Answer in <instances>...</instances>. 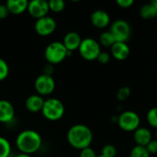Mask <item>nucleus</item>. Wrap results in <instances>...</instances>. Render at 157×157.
Returning <instances> with one entry per match:
<instances>
[{
  "label": "nucleus",
  "mask_w": 157,
  "mask_h": 157,
  "mask_svg": "<svg viewBox=\"0 0 157 157\" xmlns=\"http://www.w3.org/2000/svg\"><path fill=\"white\" fill-rule=\"evenodd\" d=\"M68 144L76 150H83L90 147L93 142V132L91 129L85 124H75L67 132Z\"/></svg>",
  "instance_id": "1"
},
{
  "label": "nucleus",
  "mask_w": 157,
  "mask_h": 157,
  "mask_svg": "<svg viewBox=\"0 0 157 157\" xmlns=\"http://www.w3.org/2000/svg\"><path fill=\"white\" fill-rule=\"evenodd\" d=\"M98 62L102 63V64H106L110 61V54L107 52H102L99 53V55L98 56Z\"/></svg>",
  "instance_id": "28"
},
{
  "label": "nucleus",
  "mask_w": 157,
  "mask_h": 157,
  "mask_svg": "<svg viewBox=\"0 0 157 157\" xmlns=\"http://www.w3.org/2000/svg\"><path fill=\"white\" fill-rule=\"evenodd\" d=\"M29 1L27 0H7L6 6L9 11V14L20 15L28 9Z\"/></svg>",
  "instance_id": "17"
},
{
  "label": "nucleus",
  "mask_w": 157,
  "mask_h": 157,
  "mask_svg": "<svg viewBox=\"0 0 157 157\" xmlns=\"http://www.w3.org/2000/svg\"><path fill=\"white\" fill-rule=\"evenodd\" d=\"M15 157H32L31 155H25V154H18Z\"/></svg>",
  "instance_id": "33"
},
{
  "label": "nucleus",
  "mask_w": 157,
  "mask_h": 157,
  "mask_svg": "<svg viewBox=\"0 0 157 157\" xmlns=\"http://www.w3.org/2000/svg\"><path fill=\"white\" fill-rule=\"evenodd\" d=\"M55 80L52 75H47L44 74L40 75L34 81V89L38 95L41 97H47L53 93L55 90Z\"/></svg>",
  "instance_id": "7"
},
{
  "label": "nucleus",
  "mask_w": 157,
  "mask_h": 157,
  "mask_svg": "<svg viewBox=\"0 0 157 157\" xmlns=\"http://www.w3.org/2000/svg\"><path fill=\"white\" fill-rule=\"evenodd\" d=\"M42 145L40 134L34 130H24L16 138V146L20 154L31 155L37 153Z\"/></svg>",
  "instance_id": "2"
},
{
  "label": "nucleus",
  "mask_w": 157,
  "mask_h": 157,
  "mask_svg": "<svg viewBox=\"0 0 157 157\" xmlns=\"http://www.w3.org/2000/svg\"><path fill=\"white\" fill-rule=\"evenodd\" d=\"M8 75H9V65L5 59L0 58V82L6 79Z\"/></svg>",
  "instance_id": "24"
},
{
  "label": "nucleus",
  "mask_w": 157,
  "mask_h": 157,
  "mask_svg": "<svg viewBox=\"0 0 157 157\" xmlns=\"http://www.w3.org/2000/svg\"><path fill=\"white\" fill-rule=\"evenodd\" d=\"M82 40L83 39L81 38V36L77 32L70 31V32H67L64 35L63 40L62 42H63V44L64 45V47L66 48V50L68 52H73L74 51L78 50Z\"/></svg>",
  "instance_id": "14"
},
{
  "label": "nucleus",
  "mask_w": 157,
  "mask_h": 157,
  "mask_svg": "<svg viewBox=\"0 0 157 157\" xmlns=\"http://www.w3.org/2000/svg\"><path fill=\"white\" fill-rule=\"evenodd\" d=\"M90 20L94 27L98 29H105L110 23V17L105 10L98 9L91 14Z\"/></svg>",
  "instance_id": "12"
},
{
  "label": "nucleus",
  "mask_w": 157,
  "mask_h": 157,
  "mask_svg": "<svg viewBox=\"0 0 157 157\" xmlns=\"http://www.w3.org/2000/svg\"><path fill=\"white\" fill-rule=\"evenodd\" d=\"M54 71V67L52 64H50V63H47L44 67H43V74L44 75H52V73Z\"/></svg>",
  "instance_id": "32"
},
{
  "label": "nucleus",
  "mask_w": 157,
  "mask_h": 157,
  "mask_svg": "<svg viewBox=\"0 0 157 157\" xmlns=\"http://www.w3.org/2000/svg\"><path fill=\"white\" fill-rule=\"evenodd\" d=\"M44 57L48 63L55 65L61 63L68 57V51L62 41H52L45 48Z\"/></svg>",
  "instance_id": "4"
},
{
  "label": "nucleus",
  "mask_w": 157,
  "mask_h": 157,
  "mask_svg": "<svg viewBox=\"0 0 157 157\" xmlns=\"http://www.w3.org/2000/svg\"><path fill=\"white\" fill-rule=\"evenodd\" d=\"M27 11L29 12V14L32 17H34L36 19L46 17V16H48V13L50 11L48 1H45V0H31V1L29 2Z\"/></svg>",
  "instance_id": "10"
},
{
  "label": "nucleus",
  "mask_w": 157,
  "mask_h": 157,
  "mask_svg": "<svg viewBox=\"0 0 157 157\" xmlns=\"http://www.w3.org/2000/svg\"><path fill=\"white\" fill-rule=\"evenodd\" d=\"M15 118V108L6 99H0V123L7 124Z\"/></svg>",
  "instance_id": "11"
},
{
  "label": "nucleus",
  "mask_w": 157,
  "mask_h": 157,
  "mask_svg": "<svg viewBox=\"0 0 157 157\" xmlns=\"http://www.w3.org/2000/svg\"><path fill=\"white\" fill-rule=\"evenodd\" d=\"M78 52L83 59L88 62H92L98 59V56L101 52V46L99 42L95 39L85 38L81 41Z\"/></svg>",
  "instance_id": "5"
},
{
  "label": "nucleus",
  "mask_w": 157,
  "mask_h": 157,
  "mask_svg": "<svg viewBox=\"0 0 157 157\" xmlns=\"http://www.w3.org/2000/svg\"><path fill=\"white\" fill-rule=\"evenodd\" d=\"M131 52V49L127 42L116 41L110 47V53L111 55L118 61H124L126 60Z\"/></svg>",
  "instance_id": "13"
},
{
  "label": "nucleus",
  "mask_w": 157,
  "mask_h": 157,
  "mask_svg": "<svg viewBox=\"0 0 157 157\" xmlns=\"http://www.w3.org/2000/svg\"><path fill=\"white\" fill-rule=\"evenodd\" d=\"M116 39L114 37V35L109 31H103L100 36H99V44L100 46H104V47H109L110 48L115 42H116Z\"/></svg>",
  "instance_id": "19"
},
{
  "label": "nucleus",
  "mask_w": 157,
  "mask_h": 157,
  "mask_svg": "<svg viewBox=\"0 0 157 157\" xmlns=\"http://www.w3.org/2000/svg\"><path fill=\"white\" fill-rule=\"evenodd\" d=\"M131 97V88L129 86H121L117 93V98L120 101H125Z\"/></svg>",
  "instance_id": "26"
},
{
  "label": "nucleus",
  "mask_w": 157,
  "mask_h": 157,
  "mask_svg": "<svg viewBox=\"0 0 157 157\" xmlns=\"http://www.w3.org/2000/svg\"><path fill=\"white\" fill-rule=\"evenodd\" d=\"M49 9L54 13H60L65 8V2L63 0H50L48 1Z\"/></svg>",
  "instance_id": "22"
},
{
  "label": "nucleus",
  "mask_w": 157,
  "mask_h": 157,
  "mask_svg": "<svg viewBox=\"0 0 157 157\" xmlns=\"http://www.w3.org/2000/svg\"><path fill=\"white\" fill-rule=\"evenodd\" d=\"M155 140H157V129L155 131Z\"/></svg>",
  "instance_id": "34"
},
{
  "label": "nucleus",
  "mask_w": 157,
  "mask_h": 157,
  "mask_svg": "<svg viewBox=\"0 0 157 157\" xmlns=\"http://www.w3.org/2000/svg\"><path fill=\"white\" fill-rule=\"evenodd\" d=\"M65 112L63 103L56 98H49L44 100L41 109L43 117L50 121H57L61 120Z\"/></svg>",
  "instance_id": "3"
},
{
  "label": "nucleus",
  "mask_w": 157,
  "mask_h": 157,
  "mask_svg": "<svg viewBox=\"0 0 157 157\" xmlns=\"http://www.w3.org/2000/svg\"><path fill=\"white\" fill-rule=\"evenodd\" d=\"M12 152V147L9 141L0 136V157H9Z\"/></svg>",
  "instance_id": "20"
},
{
  "label": "nucleus",
  "mask_w": 157,
  "mask_h": 157,
  "mask_svg": "<svg viewBox=\"0 0 157 157\" xmlns=\"http://www.w3.org/2000/svg\"><path fill=\"white\" fill-rule=\"evenodd\" d=\"M98 157H105V156H103V155H98Z\"/></svg>",
  "instance_id": "35"
},
{
  "label": "nucleus",
  "mask_w": 157,
  "mask_h": 157,
  "mask_svg": "<svg viewBox=\"0 0 157 157\" xmlns=\"http://www.w3.org/2000/svg\"><path fill=\"white\" fill-rule=\"evenodd\" d=\"M151 155L149 154L148 150L145 146L135 145L130 153V157H150Z\"/></svg>",
  "instance_id": "21"
},
{
  "label": "nucleus",
  "mask_w": 157,
  "mask_h": 157,
  "mask_svg": "<svg viewBox=\"0 0 157 157\" xmlns=\"http://www.w3.org/2000/svg\"><path fill=\"white\" fill-rule=\"evenodd\" d=\"M133 140L136 145L146 146L152 140V133L149 129L145 127H139L133 132Z\"/></svg>",
  "instance_id": "16"
},
{
  "label": "nucleus",
  "mask_w": 157,
  "mask_h": 157,
  "mask_svg": "<svg viewBox=\"0 0 157 157\" xmlns=\"http://www.w3.org/2000/svg\"><path fill=\"white\" fill-rule=\"evenodd\" d=\"M146 120L151 127L157 129V107H154L148 110Z\"/></svg>",
  "instance_id": "23"
},
{
  "label": "nucleus",
  "mask_w": 157,
  "mask_h": 157,
  "mask_svg": "<svg viewBox=\"0 0 157 157\" xmlns=\"http://www.w3.org/2000/svg\"><path fill=\"white\" fill-rule=\"evenodd\" d=\"M117 5L121 8H130L133 4V0H117Z\"/></svg>",
  "instance_id": "30"
},
{
  "label": "nucleus",
  "mask_w": 157,
  "mask_h": 157,
  "mask_svg": "<svg viewBox=\"0 0 157 157\" xmlns=\"http://www.w3.org/2000/svg\"><path fill=\"white\" fill-rule=\"evenodd\" d=\"M8 15H9V11L6 4H0V19H4L7 17Z\"/></svg>",
  "instance_id": "31"
},
{
  "label": "nucleus",
  "mask_w": 157,
  "mask_h": 157,
  "mask_svg": "<svg viewBox=\"0 0 157 157\" xmlns=\"http://www.w3.org/2000/svg\"><path fill=\"white\" fill-rule=\"evenodd\" d=\"M79 157H98V155L94 149H92L91 147H87L80 151Z\"/></svg>",
  "instance_id": "27"
},
{
  "label": "nucleus",
  "mask_w": 157,
  "mask_h": 157,
  "mask_svg": "<svg viewBox=\"0 0 157 157\" xmlns=\"http://www.w3.org/2000/svg\"><path fill=\"white\" fill-rule=\"evenodd\" d=\"M119 127L124 132H134L140 127V116L132 110H125L120 114L117 119Z\"/></svg>",
  "instance_id": "6"
},
{
  "label": "nucleus",
  "mask_w": 157,
  "mask_h": 157,
  "mask_svg": "<svg viewBox=\"0 0 157 157\" xmlns=\"http://www.w3.org/2000/svg\"><path fill=\"white\" fill-rule=\"evenodd\" d=\"M109 31L114 35L117 41L127 42L132 34V28L127 20L117 19L110 25Z\"/></svg>",
  "instance_id": "8"
},
{
  "label": "nucleus",
  "mask_w": 157,
  "mask_h": 157,
  "mask_svg": "<svg viewBox=\"0 0 157 157\" xmlns=\"http://www.w3.org/2000/svg\"><path fill=\"white\" fill-rule=\"evenodd\" d=\"M140 16L145 19H151L157 17V10L154 5L150 2L144 4L140 8Z\"/></svg>",
  "instance_id": "18"
},
{
  "label": "nucleus",
  "mask_w": 157,
  "mask_h": 157,
  "mask_svg": "<svg viewBox=\"0 0 157 157\" xmlns=\"http://www.w3.org/2000/svg\"><path fill=\"white\" fill-rule=\"evenodd\" d=\"M101 155L105 157H115L117 155V149L113 144H106L102 148Z\"/></svg>",
  "instance_id": "25"
},
{
  "label": "nucleus",
  "mask_w": 157,
  "mask_h": 157,
  "mask_svg": "<svg viewBox=\"0 0 157 157\" xmlns=\"http://www.w3.org/2000/svg\"><path fill=\"white\" fill-rule=\"evenodd\" d=\"M56 27L57 24L55 19L50 16H46L41 18L36 19V22L34 24V29L36 33L42 37L52 34L55 31Z\"/></svg>",
  "instance_id": "9"
},
{
  "label": "nucleus",
  "mask_w": 157,
  "mask_h": 157,
  "mask_svg": "<svg viewBox=\"0 0 157 157\" xmlns=\"http://www.w3.org/2000/svg\"><path fill=\"white\" fill-rule=\"evenodd\" d=\"M146 149L148 150L150 155H156L157 154V140L153 139L146 146Z\"/></svg>",
  "instance_id": "29"
},
{
  "label": "nucleus",
  "mask_w": 157,
  "mask_h": 157,
  "mask_svg": "<svg viewBox=\"0 0 157 157\" xmlns=\"http://www.w3.org/2000/svg\"><path fill=\"white\" fill-rule=\"evenodd\" d=\"M44 98L43 97L38 95V94H33L30 95L29 97L27 98L25 101V108L28 111L31 113H38L41 112L43 104H44Z\"/></svg>",
  "instance_id": "15"
}]
</instances>
